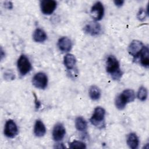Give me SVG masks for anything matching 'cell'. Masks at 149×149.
<instances>
[{"mask_svg":"<svg viewBox=\"0 0 149 149\" xmlns=\"http://www.w3.org/2000/svg\"><path fill=\"white\" fill-rule=\"evenodd\" d=\"M5 6L8 8V9H12V3L10 2H6L5 3Z\"/></svg>","mask_w":149,"mask_h":149,"instance_id":"24","label":"cell"},{"mask_svg":"<svg viewBox=\"0 0 149 149\" xmlns=\"http://www.w3.org/2000/svg\"><path fill=\"white\" fill-rule=\"evenodd\" d=\"M134 99L135 94L134 91L131 89H126L116 97L115 104L118 109L122 110L125 108L127 104L133 101Z\"/></svg>","mask_w":149,"mask_h":149,"instance_id":"2","label":"cell"},{"mask_svg":"<svg viewBox=\"0 0 149 149\" xmlns=\"http://www.w3.org/2000/svg\"><path fill=\"white\" fill-rule=\"evenodd\" d=\"M137 97L140 100L142 101H144L147 99V90L146 87L142 86L139 88L137 93Z\"/></svg>","mask_w":149,"mask_h":149,"instance_id":"20","label":"cell"},{"mask_svg":"<svg viewBox=\"0 0 149 149\" xmlns=\"http://www.w3.org/2000/svg\"><path fill=\"white\" fill-rule=\"evenodd\" d=\"M70 148H85L86 147L85 143L78 140H74L69 143Z\"/></svg>","mask_w":149,"mask_h":149,"instance_id":"21","label":"cell"},{"mask_svg":"<svg viewBox=\"0 0 149 149\" xmlns=\"http://www.w3.org/2000/svg\"><path fill=\"white\" fill-rule=\"evenodd\" d=\"M58 46L62 52H68L72 47V42L69 38L62 37L58 40Z\"/></svg>","mask_w":149,"mask_h":149,"instance_id":"12","label":"cell"},{"mask_svg":"<svg viewBox=\"0 0 149 149\" xmlns=\"http://www.w3.org/2000/svg\"><path fill=\"white\" fill-rule=\"evenodd\" d=\"M75 126L77 130L83 132L86 130L87 124L86 120L81 116H78L75 120Z\"/></svg>","mask_w":149,"mask_h":149,"instance_id":"18","label":"cell"},{"mask_svg":"<svg viewBox=\"0 0 149 149\" xmlns=\"http://www.w3.org/2000/svg\"><path fill=\"white\" fill-rule=\"evenodd\" d=\"M64 65L68 70L72 69L76 64V58L73 54H68L63 58Z\"/></svg>","mask_w":149,"mask_h":149,"instance_id":"16","label":"cell"},{"mask_svg":"<svg viewBox=\"0 0 149 149\" xmlns=\"http://www.w3.org/2000/svg\"><path fill=\"white\" fill-rule=\"evenodd\" d=\"M147 15V13L146 12L144 9H140L137 13V18L139 19V20L143 21L146 19Z\"/></svg>","mask_w":149,"mask_h":149,"instance_id":"22","label":"cell"},{"mask_svg":"<svg viewBox=\"0 0 149 149\" xmlns=\"http://www.w3.org/2000/svg\"><path fill=\"white\" fill-rule=\"evenodd\" d=\"M105 115V111L103 108L101 107H96L90 119L91 123L96 127H102L104 125Z\"/></svg>","mask_w":149,"mask_h":149,"instance_id":"3","label":"cell"},{"mask_svg":"<svg viewBox=\"0 0 149 149\" xmlns=\"http://www.w3.org/2000/svg\"><path fill=\"white\" fill-rule=\"evenodd\" d=\"M46 133V128L43 123V122L40 120L37 119L36 121L34 127V133L36 136L41 137H42Z\"/></svg>","mask_w":149,"mask_h":149,"instance_id":"13","label":"cell"},{"mask_svg":"<svg viewBox=\"0 0 149 149\" xmlns=\"http://www.w3.org/2000/svg\"><path fill=\"white\" fill-rule=\"evenodd\" d=\"M65 133V128L62 123H58L54 126L52 130V137L55 141H61L63 139Z\"/></svg>","mask_w":149,"mask_h":149,"instance_id":"11","label":"cell"},{"mask_svg":"<svg viewBox=\"0 0 149 149\" xmlns=\"http://www.w3.org/2000/svg\"><path fill=\"white\" fill-rule=\"evenodd\" d=\"M33 37L36 42H42L46 40L47 36L43 30L41 29H37L34 31Z\"/></svg>","mask_w":149,"mask_h":149,"instance_id":"17","label":"cell"},{"mask_svg":"<svg viewBox=\"0 0 149 149\" xmlns=\"http://www.w3.org/2000/svg\"><path fill=\"white\" fill-rule=\"evenodd\" d=\"M127 144L132 149H136L138 147L139 140L136 133H131L129 134L127 137Z\"/></svg>","mask_w":149,"mask_h":149,"instance_id":"15","label":"cell"},{"mask_svg":"<svg viewBox=\"0 0 149 149\" xmlns=\"http://www.w3.org/2000/svg\"><path fill=\"white\" fill-rule=\"evenodd\" d=\"M32 83L36 88L44 89L48 84L47 76L43 72H38L33 77Z\"/></svg>","mask_w":149,"mask_h":149,"instance_id":"5","label":"cell"},{"mask_svg":"<svg viewBox=\"0 0 149 149\" xmlns=\"http://www.w3.org/2000/svg\"><path fill=\"white\" fill-rule=\"evenodd\" d=\"M3 50H2V48H1V59H2V58H3V56H5V54H3Z\"/></svg>","mask_w":149,"mask_h":149,"instance_id":"25","label":"cell"},{"mask_svg":"<svg viewBox=\"0 0 149 149\" xmlns=\"http://www.w3.org/2000/svg\"><path fill=\"white\" fill-rule=\"evenodd\" d=\"M84 31L86 33L91 36H98L101 32V26L97 22H91L85 26Z\"/></svg>","mask_w":149,"mask_h":149,"instance_id":"10","label":"cell"},{"mask_svg":"<svg viewBox=\"0 0 149 149\" xmlns=\"http://www.w3.org/2000/svg\"><path fill=\"white\" fill-rule=\"evenodd\" d=\"M147 47L144 48L143 50L140 54L138 58H140V64L144 67L147 68L149 66V52Z\"/></svg>","mask_w":149,"mask_h":149,"instance_id":"14","label":"cell"},{"mask_svg":"<svg viewBox=\"0 0 149 149\" xmlns=\"http://www.w3.org/2000/svg\"><path fill=\"white\" fill-rule=\"evenodd\" d=\"M114 3L116 6H117L118 7H120L121 6L123 5L124 1H120V0H118V1H114Z\"/></svg>","mask_w":149,"mask_h":149,"instance_id":"23","label":"cell"},{"mask_svg":"<svg viewBox=\"0 0 149 149\" xmlns=\"http://www.w3.org/2000/svg\"><path fill=\"white\" fill-rule=\"evenodd\" d=\"M18 70L22 76H24L31 69V65L29 58L24 55L20 56L17 62Z\"/></svg>","mask_w":149,"mask_h":149,"instance_id":"4","label":"cell"},{"mask_svg":"<svg viewBox=\"0 0 149 149\" xmlns=\"http://www.w3.org/2000/svg\"><path fill=\"white\" fill-rule=\"evenodd\" d=\"M88 94L90 98L93 100H98L101 97V91L96 86H92L90 87Z\"/></svg>","mask_w":149,"mask_h":149,"instance_id":"19","label":"cell"},{"mask_svg":"<svg viewBox=\"0 0 149 149\" xmlns=\"http://www.w3.org/2000/svg\"><path fill=\"white\" fill-rule=\"evenodd\" d=\"M90 13L94 20H100L103 17L104 13V8L102 3L100 2H95L91 9Z\"/></svg>","mask_w":149,"mask_h":149,"instance_id":"9","label":"cell"},{"mask_svg":"<svg viewBox=\"0 0 149 149\" xmlns=\"http://www.w3.org/2000/svg\"><path fill=\"white\" fill-rule=\"evenodd\" d=\"M145 46L142 42L138 40H133L128 47V52L130 55L135 58L139 57Z\"/></svg>","mask_w":149,"mask_h":149,"instance_id":"6","label":"cell"},{"mask_svg":"<svg viewBox=\"0 0 149 149\" xmlns=\"http://www.w3.org/2000/svg\"><path fill=\"white\" fill-rule=\"evenodd\" d=\"M18 134V129L16 123L12 119H9L6 121L5 129L4 134L9 138H13Z\"/></svg>","mask_w":149,"mask_h":149,"instance_id":"8","label":"cell"},{"mask_svg":"<svg viewBox=\"0 0 149 149\" xmlns=\"http://www.w3.org/2000/svg\"><path fill=\"white\" fill-rule=\"evenodd\" d=\"M57 3L54 0H43L40 2V8L42 13L44 15H51L55 10Z\"/></svg>","mask_w":149,"mask_h":149,"instance_id":"7","label":"cell"},{"mask_svg":"<svg viewBox=\"0 0 149 149\" xmlns=\"http://www.w3.org/2000/svg\"><path fill=\"white\" fill-rule=\"evenodd\" d=\"M106 70L111 77L115 80H119L122 76V72L119 66V63L113 55H109L106 62Z\"/></svg>","mask_w":149,"mask_h":149,"instance_id":"1","label":"cell"}]
</instances>
